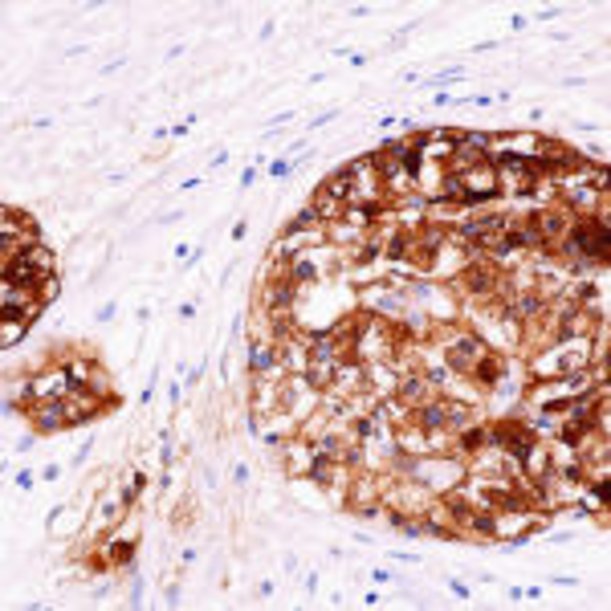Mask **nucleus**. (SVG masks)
Listing matches in <instances>:
<instances>
[{
	"mask_svg": "<svg viewBox=\"0 0 611 611\" xmlns=\"http://www.w3.org/2000/svg\"><path fill=\"white\" fill-rule=\"evenodd\" d=\"M45 277H53V253L45 245H25L21 253L4 257V281L21 290H41Z\"/></svg>",
	"mask_w": 611,
	"mask_h": 611,
	"instance_id": "obj_1",
	"label": "nucleus"
},
{
	"mask_svg": "<svg viewBox=\"0 0 611 611\" xmlns=\"http://www.w3.org/2000/svg\"><path fill=\"white\" fill-rule=\"evenodd\" d=\"M570 245L579 249V253H587L591 261H608L611 257V241H608V220H579L574 228H570Z\"/></svg>",
	"mask_w": 611,
	"mask_h": 611,
	"instance_id": "obj_2",
	"label": "nucleus"
},
{
	"mask_svg": "<svg viewBox=\"0 0 611 611\" xmlns=\"http://www.w3.org/2000/svg\"><path fill=\"white\" fill-rule=\"evenodd\" d=\"M489 440H493V444H501V448H510V452H514L522 465L534 457V444H538L534 428H525V424H518V420H505V424H497V428L489 432Z\"/></svg>",
	"mask_w": 611,
	"mask_h": 611,
	"instance_id": "obj_3",
	"label": "nucleus"
},
{
	"mask_svg": "<svg viewBox=\"0 0 611 611\" xmlns=\"http://www.w3.org/2000/svg\"><path fill=\"white\" fill-rule=\"evenodd\" d=\"M501 228H505V220L501 217H485V220L461 224V237L473 241V245H497V232H501Z\"/></svg>",
	"mask_w": 611,
	"mask_h": 611,
	"instance_id": "obj_4",
	"label": "nucleus"
},
{
	"mask_svg": "<svg viewBox=\"0 0 611 611\" xmlns=\"http://www.w3.org/2000/svg\"><path fill=\"white\" fill-rule=\"evenodd\" d=\"M481 354H485V343L473 339V334H465V339H457L452 350H448V363H452V371H469L473 363H477Z\"/></svg>",
	"mask_w": 611,
	"mask_h": 611,
	"instance_id": "obj_5",
	"label": "nucleus"
},
{
	"mask_svg": "<svg viewBox=\"0 0 611 611\" xmlns=\"http://www.w3.org/2000/svg\"><path fill=\"white\" fill-rule=\"evenodd\" d=\"M33 424L45 428V432L66 428V408H61V399H57V395H53V399H45L41 408H33Z\"/></svg>",
	"mask_w": 611,
	"mask_h": 611,
	"instance_id": "obj_6",
	"label": "nucleus"
},
{
	"mask_svg": "<svg viewBox=\"0 0 611 611\" xmlns=\"http://www.w3.org/2000/svg\"><path fill=\"white\" fill-rule=\"evenodd\" d=\"M294 294H298V286H294V281H273V286L265 290V306H269V314L290 310V306H294Z\"/></svg>",
	"mask_w": 611,
	"mask_h": 611,
	"instance_id": "obj_7",
	"label": "nucleus"
},
{
	"mask_svg": "<svg viewBox=\"0 0 611 611\" xmlns=\"http://www.w3.org/2000/svg\"><path fill=\"white\" fill-rule=\"evenodd\" d=\"M485 501L501 514H522L525 510V497H518L514 489H485Z\"/></svg>",
	"mask_w": 611,
	"mask_h": 611,
	"instance_id": "obj_8",
	"label": "nucleus"
},
{
	"mask_svg": "<svg viewBox=\"0 0 611 611\" xmlns=\"http://www.w3.org/2000/svg\"><path fill=\"white\" fill-rule=\"evenodd\" d=\"M465 286H469V294H489L497 286V273L489 265H469L465 269Z\"/></svg>",
	"mask_w": 611,
	"mask_h": 611,
	"instance_id": "obj_9",
	"label": "nucleus"
},
{
	"mask_svg": "<svg viewBox=\"0 0 611 611\" xmlns=\"http://www.w3.org/2000/svg\"><path fill=\"white\" fill-rule=\"evenodd\" d=\"M501 375H505V367H501L497 359H489V354H481L477 363H473V379H477L481 388H493Z\"/></svg>",
	"mask_w": 611,
	"mask_h": 611,
	"instance_id": "obj_10",
	"label": "nucleus"
},
{
	"mask_svg": "<svg viewBox=\"0 0 611 611\" xmlns=\"http://www.w3.org/2000/svg\"><path fill=\"white\" fill-rule=\"evenodd\" d=\"M534 228H538V237H542V241H559V237L567 232V212H542Z\"/></svg>",
	"mask_w": 611,
	"mask_h": 611,
	"instance_id": "obj_11",
	"label": "nucleus"
},
{
	"mask_svg": "<svg viewBox=\"0 0 611 611\" xmlns=\"http://www.w3.org/2000/svg\"><path fill=\"white\" fill-rule=\"evenodd\" d=\"M25 326H29V322H21V318L4 314V318H0V347H4V350H8V347H17V343L25 339Z\"/></svg>",
	"mask_w": 611,
	"mask_h": 611,
	"instance_id": "obj_12",
	"label": "nucleus"
},
{
	"mask_svg": "<svg viewBox=\"0 0 611 611\" xmlns=\"http://www.w3.org/2000/svg\"><path fill=\"white\" fill-rule=\"evenodd\" d=\"M416 420H420V428H428V432H432V428H444V403H428V399H424Z\"/></svg>",
	"mask_w": 611,
	"mask_h": 611,
	"instance_id": "obj_13",
	"label": "nucleus"
},
{
	"mask_svg": "<svg viewBox=\"0 0 611 611\" xmlns=\"http://www.w3.org/2000/svg\"><path fill=\"white\" fill-rule=\"evenodd\" d=\"M61 371H66V379H70V388H90V371H94L90 363H82V359H78V363H66Z\"/></svg>",
	"mask_w": 611,
	"mask_h": 611,
	"instance_id": "obj_14",
	"label": "nucleus"
},
{
	"mask_svg": "<svg viewBox=\"0 0 611 611\" xmlns=\"http://www.w3.org/2000/svg\"><path fill=\"white\" fill-rule=\"evenodd\" d=\"M424 392H428V379H403L399 383V399H408V403H424Z\"/></svg>",
	"mask_w": 611,
	"mask_h": 611,
	"instance_id": "obj_15",
	"label": "nucleus"
},
{
	"mask_svg": "<svg viewBox=\"0 0 611 611\" xmlns=\"http://www.w3.org/2000/svg\"><path fill=\"white\" fill-rule=\"evenodd\" d=\"M538 310H542V298H538V294H525V298H518L514 310H501V314H505V318H518V314H522V318H534Z\"/></svg>",
	"mask_w": 611,
	"mask_h": 611,
	"instance_id": "obj_16",
	"label": "nucleus"
},
{
	"mask_svg": "<svg viewBox=\"0 0 611 611\" xmlns=\"http://www.w3.org/2000/svg\"><path fill=\"white\" fill-rule=\"evenodd\" d=\"M273 367H277V354H273L269 347H261V343H257V347H253V371H257V375H269Z\"/></svg>",
	"mask_w": 611,
	"mask_h": 611,
	"instance_id": "obj_17",
	"label": "nucleus"
},
{
	"mask_svg": "<svg viewBox=\"0 0 611 611\" xmlns=\"http://www.w3.org/2000/svg\"><path fill=\"white\" fill-rule=\"evenodd\" d=\"M481 444H489V432H485V428H473V424L461 428V448H465V452H477Z\"/></svg>",
	"mask_w": 611,
	"mask_h": 611,
	"instance_id": "obj_18",
	"label": "nucleus"
},
{
	"mask_svg": "<svg viewBox=\"0 0 611 611\" xmlns=\"http://www.w3.org/2000/svg\"><path fill=\"white\" fill-rule=\"evenodd\" d=\"M318 212H314V208H306V212H298V217L290 220V224H286V237H298V232H302V228H314V224H318Z\"/></svg>",
	"mask_w": 611,
	"mask_h": 611,
	"instance_id": "obj_19",
	"label": "nucleus"
},
{
	"mask_svg": "<svg viewBox=\"0 0 611 611\" xmlns=\"http://www.w3.org/2000/svg\"><path fill=\"white\" fill-rule=\"evenodd\" d=\"M465 525H469L473 534H485V538H493V534H497V522H493L489 514H469V518H465Z\"/></svg>",
	"mask_w": 611,
	"mask_h": 611,
	"instance_id": "obj_20",
	"label": "nucleus"
},
{
	"mask_svg": "<svg viewBox=\"0 0 611 611\" xmlns=\"http://www.w3.org/2000/svg\"><path fill=\"white\" fill-rule=\"evenodd\" d=\"M306 473H310V481H318V485H330V457H314Z\"/></svg>",
	"mask_w": 611,
	"mask_h": 611,
	"instance_id": "obj_21",
	"label": "nucleus"
},
{
	"mask_svg": "<svg viewBox=\"0 0 611 611\" xmlns=\"http://www.w3.org/2000/svg\"><path fill=\"white\" fill-rule=\"evenodd\" d=\"M444 510H448V514H452V518H457V522H461V525H465V518L473 514V510L465 505V493H452V497L444 501Z\"/></svg>",
	"mask_w": 611,
	"mask_h": 611,
	"instance_id": "obj_22",
	"label": "nucleus"
},
{
	"mask_svg": "<svg viewBox=\"0 0 611 611\" xmlns=\"http://www.w3.org/2000/svg\"><path fill=\"white\" fill-rule=\"evenodd\" d=\"M314 277H318V269H314V265L306 261H294V269H290V281H294V286H302V281H314Z\"/></svg>",
	"mask_w": 611,
	"mask_h": 611,
	"instance_id": "obj_23",
	"label": "nucleus"
},
{
	"mask_svg": "<svg viewBox=\"0 0 611 611\" xmlns=\"http://www.w3.org/2000/svg\"><path fill=\"white\" fill-rule=\"evenodd\" d=\"M444 424H452L457 432H461V428H469V412H465V403H452V408L444 412Z\"/></svg>",
	"mask_w": 611,
	"mask_h": 611,
	"instance_id": "obj_24",
	"label": "nucleus"
},
{
	"mask_svg": "<svg viewBox=\"0 0 611 611\" xmlns=\"http://www.w3.org/2000/svg\"><path fill=\"white\" fill-rule=\"evenodd\" d=\"M408 249H412V232H395L392 245H388V257H403Z\"/></svg>",
	"mask_w": 611,
	"mask_h": 611,
	"instance_id": "obj_25",
	"label": "nucleus"
},
{
	"mask_svg": "<svg viewBox=\"0 0 611 611\" xmlns=\"http://www.w3.org/2000/svg\"><path fill=\"white\" fill-rule=\"evenodd\" d=\"M330 379H334L330 367H310V371H306V383H310V388H326Z\"/></svg>",
	"mask_w": 611,
	"mask_h": 611,
	"instance_id": "obj_26",
	"label": "nucleus"
},
{
	"mask_svg": "<svg viewBox=\"0 0 611 611\" xmlns=\"http://www.w3.org/2000/svg\"><path fill=\"white\" fill-rule=\"evenodd\" d=\"M131 554H134L131 542H114V546H110V559H119V563H131Z\"/></svg>",
	"mask_w": 611,
	"mask_h": 611,
	"instance_id": "obj_27",
	"label": "nucleus"
},
{
	"mask_svg": "<svg viewBox=\"0 0 611 611\" xmlns=\"http://www.w3.org/2000/svg\"><path fill=\"white\" fill-rule=\"evenodd\" d=\"M354 437L371 440V437H375V420H354Z\"/></svg>",
	"mask_w": 611,
	"mask_h": 611,
	"instance_id": "obj_28",
	"label": "nucleus"
},
{
	"mask_svg": "<svg viewBox=\"0 0 611 611\" xmlns=\"http://www.w3.org/2000/svg\"><path fill=\"white\" fill-rule=\"evenodd\" d=\"M290 172H294V163H290V159H273V168H269V175H273V179H286Z\"/></svg>",
	"mask_w": 611,
	"mask_h": 611,
	"instance_id": "obj_29",
	"label": "nucleus"
},
{
	"mask_svg": "<svg viewBox=\"0 0 611 611\" xmlns=\"http://www.w3.org/2000/svg\"><path fill=\"white\" fill-rule=\"evenodd\" d=\"M114 310H119V306H114V302H106L102 310H98V314H94V318H98V322H110V318H114Z\"/></svg>",
	"mask_w": 611,
	"mask_h": 611,
	"instance_id": "obj_30",
	"label": "nucleus"
},
{
	"mask_svg": "<svg viewBox=\"0 0 611 611\" xmlns=\"http://www.w3.org/2000/svg\"><path fill=\"white\" fill-rule=\"evenodd\" d=\"M608 493H611V485H608V481H599V485H595V501L603 505V501H608Z\"/></svg>",
	"mask_w": 611,
	"mask_h": 611,
	"instance_id": "obj_31",
	"label": "nucleus"
},
{
	"mask_svg": "<svg viewBox=\"0 0 611 611\" xmlns=\"http://www.w3.org/2000/svg\"><path fill=\"white\" fill-rule=\"evenodd\" d=\"M538 21H554V17H563V8H542V12H534Z\"/></svg>",
	"mask_w": 611,
	"mask_h": 611,
	"instance_id": "obj_32",
	"label": "nucleus"
},
{
	"mask_svg": "<svg viewBox=\"0 0 611 611\" xmlns=\"http://www.w3.org/2000/svg\"><path fill=\"white\" fill-rule=\"evenodd\" d=\"M245 232H249V224H245V220H237V224H232V241H245Z\"/></svg>",
	"mask_w": 611,
	"mask_h": 611,
	"instance_id": "obj_33",
	"label": "nucleus"
},
{
	"mask_svg": "<svg viewBox=\"0 0 611 611\" xmlns=\"http://www.w3.org/2000/svg\"><path fill=\"white\" fill-rule=\"evenodd\" d=\"M232 481H237V485H245V481H249V469H245V465H237V469H232Z\"/></svg>",
	"mask_w": 611,
	"mask_h": 611,
	"instance_id": "obj_34",
	"label": "nucleus"
},
{
	"mask_svg": "<svg viewBox=\"0 0 611 611\" xmlns=\"http://www.w3.org/2000/svg\"><path fill=\"white\" fill-rule=\"evenodd\" d=\"M448 587H452V595H461V599H469V587H465V583H457V579H452Z\"/></svg>",
	"mask_w": 611,
	"mask_h": 611,
	"instance_id": "obj_35",
	"label": "nucleus"
}]
</instances>
